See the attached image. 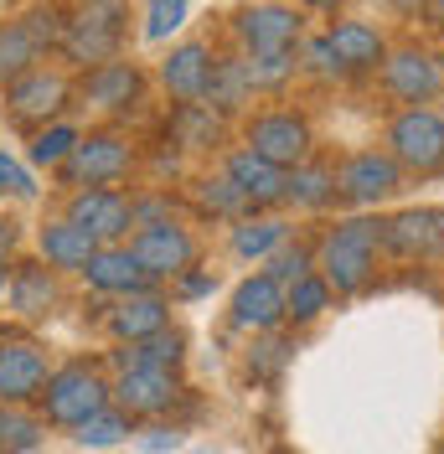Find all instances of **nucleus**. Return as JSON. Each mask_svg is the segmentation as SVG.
Returning <instances> with one entry per match:
<instances>
[{
    "instance_id": "nucleus-1",
    "label": "nucleus",
    "mask_w": 444,
    "mask_h": 454,
    "mask_svg": "<svg viewBox=\"0 0 444 454\" xmlns=\"http://www.w3.org/2000/svg\"><path fill=\"white\" fill-rule=\"evenodd\" d=\"M377 254H383L377 223L372 217H352V223H336L321 232V243H315V274L331 284L336 300H352V294H361L367 284L377 279Z\"/></svg>"
},
{
    "instance_id": "nucleus-2",
    "label": "nucleus",
    "mask_w": 444,
    "mask_h": 454,
    "mask_svg": "<svg viewBox=\"0 0 444 454\" xmlns=\"http://www.w3.org/2000/svg\"><path fill=\"white\" fill-rule=\"evenodd\" d=\"M73 104H78V88H73V73L62 62H31L27 73L0 83V109L21 135L52 124V119H67Z\"/></svg>"
},
{
    "instance_id": "nucleus-3",
    "label": "nucleus",
    "mask_w": 444,
    "mask_h": 454,
    "mask_svg": "<svg viewBox=\"0 0 444 454\" xmlns=\"http://www.w3.org/2000/svg\"><path fill=\"white\" fill-rule=\"evenodd\" d=\"M109 397H114V377H104V367L62 362V367H52L47 387L36 393V408H42V419L52 428H78L99 408H109Z\"/></svg>"
},
{
    "instance_id": "nucleus-4",
    "label": "nucleus",
    "mask_w": 444,
    "mask_h": 454,
    "mask_svg": "<svg viewBox=\"0 0 444 454\" xmlns=\"http://www.w3.org/2000/svg\"><path fill=\"white\" fill-rule=\"evenodd\" d=\"M124 0H88L78 5V16H67V27H62V42H57V57L67 62V67H93V62H109L119 57L124 47Z\"/></svg>"
},
{
    "instance_id": "nucleus-5",
    "label": "nucleus",
    "mask_w": 444,
    "mask_h": 454,
    "mask_svg": "<svg viewBox=\"0 0 444 454\" xmlns=\"http://www.w3.org/2000/svg\"><path fill=\"white\" fill-rule=\"evenodd\" d=\"M388 155L403 176H444V114L429 104H403L388 119Z\"/></svg>"
},
{
    "instance_id": "nucleus-6",
    "label": "nucleus",
    "mask_w": 444,
    "mask_h": 454,
    "mask_svg": "<svg viewBox=\"0 0 444 454\" xmlns=\"http://www.w3.org/2000/svg\"><path fill=\"white\" fill-rule=\"evenodd\" d=\"M130 170H135V145L119 129H88L83 140L73 145V155L57 166V181H62V192H73V186H119V181H130Z\"/></svg>"
},
{
    "instance_id": "nucleus-7",
    "label": "nucleus",
    "mask_w": 444,
    "mask_h": 454,
    "mask_svg": "<svg viewBox=\"0 0 444 454\" xmlns=\"http://www.w3.org/2000/svg\"><path fill=\"white\" fill-rule=\"evenodd\" d=\"M130 254L139 258V269L150 274V284H170L176 274H186L196 263V232L176 217H155V223H139L130 238Z\"/></svg>"
},
{
    "instance_id": "nucleus-8",
    "label": "nucleus",
    "mask_w": 444,
    "mask_h": 454,
    "mask_svg": "<svg viewBox=\"0 0 444 454\" xmlns=\"http://www.w3.org/2000/svg\"><path fill=\"white\" fill-rule=\"evenodd\" d=\"M233 36L243 57H284L300 52V36H305V16L284 0H264V5H243L233 16Z\"/></svg>"
},
{
    "instance_id": "nucleus-9",
    "label": "nucleus",
    "mask_w": 444,
    "mask_h": 454,
    "mask_svg": "<svg viewBox=\"0 0 444 454\" xmlns=\"http://www.w3.org/2000/svg\"><path fill=\"white\" fill-rule=\"evenodd\" d=\"M243 145L253 155L274 160L279 170H289L305 155H315V129H310V119L300 109H264L243 124Z\"/></svg>"
},
{
    "instance_id": "nucleus-10",
    "label": "nucleus",
    "mask_w": 444,
    "mask_h": 454,
    "mask_svg": "<svg viewBox=\"0 0 444 454\" xmlns=\"http://www.w3.org/2000/svg\"><path fill=\"white\" fill-rule=\"evenodd\" d=\"M62 217L88 227L99 243H124L135 232V197L119 186H73L62 197Z\"/></svg>"
},
{
    "instance_id": "nucleus-11",
    "label": "nucleus",
    "mask_w": 444,
    "mask_h": 454,
    "mask_svg": "<svg viewBox=\"0 0 444 454\" xmlns=\"http://www.w3.org/2000/svg\"><path fill=\"white\" fill-rule=\"evenodd\" d=\"M73 88H78V104L99 114H135L145 104V73L124 52L83 67V78H73Z\"/></svg>"
},
{
    "instance_id": "nucleus-12",
    "label": "nucleus",
    "mask_w": 444,
    "mask_h": 454,
    "mask_svg": "<svg viewBox=\"0 0 444 454\" xmlns=\"http://www.w3.org/2000/svg\"><path fill=\"white\" fill-rule=\"evenodd\" d=\"M377 83L398 104H434L444 93V67L429 47L408 42V47H388L383 67H377Z\"/></svg>"
},
{
    "instance_id": "nucleus-13",
    "label": "nucleus",
    "mask_w": 444,
    "mask_h": 454,
    "mask_svg": "<svg viewBox=\"0 0 444 454\" xmlns=\"http://www.w3.org/2000/svg\"><path fill=\"white\" fill-rule=\"evenodd\" d=\"M403 186H408V176H403V166L392 160L388 150H357V155H346L336 166V192H341V201H352V207L392 201Z\"/></svg>"
},
{
    "instance_id": "nucleus-14",
    "label": "nucleus",
    "mask_w": 444,
    "mask_h": 454,
    "mask_svg": "<svg viewBox=\"0 0 444 454\" xmlns=\"http://www.w3.org/2000/svg\"><path fill=\"white\" fill-rule=\"evenodd\" d=\"M181 397V377L170 367H119L114 372V408H124L130 419H161Z\"/></svg>"
},
{
    "instance_id": "nucleus-15",
    "label": "nucleus",
    "mask_w": 444,
    "mask_h": 454,
    "mask_svg": "<svg viewBox=\"0 0 444 454\" xmlns=\"http://www.w3.org/2000/svg\"><path fill=\"white\" fill-rule=\"evenodd\" d=\"M52 377V356L36 340L5 336L0 340V403H36Z\"/></svg>"
},
{
    "instance_id": "nucleus-16",
    "label": "nucleus",
    "mask_w": 444,
    "mask_h": 454,
    "mask_svg": "<svg viewBox=\"0 0 444 454\" xmlns=\"http://www.w3.org/2000/svg\"><path fill=\"white\" fill-rule=\"evenodd\" d=\"M377 243L398 258H429L444 248V212L440 207H408L377 223Z\"/></svg>"
},
{
    "instance_id": "nucleus-17",
    "label": "nucleus",
    "mask_w": 444,
    "mask_h": 454,
    "mask_svg": "<svg viewBox=\"0 0 444 454\" xmlns=\"http://www.w3.org/2000/svg\"><path fill=\"white\" fill-rule=\"evenodd\" d=\"M212 42H202V36H186V42H176L161 62V88L170 93V104H202V93H207V78H212Z\"/></svg>"
},
{
    "instance_id": "nucleus-18",
    "label": "nucleus",
    "mask_w": 444,
    "mask_h": 454,
    "mask_svg": "<svg viewBox=\"0 0 444 454\" xmlns=\"http://www.w3.org/2000/svg\"><path fill=\"white\" fill-rule=\"evenodd\" d=\"M233 331H249V336H264V331H279L284 325V284L274 274H249V279L233 289Z\"/></svg>"
},
{
    "instance_id": "nucleus-19",
    "label": "nucleus",
    "mask_w": 444,
    "mask_h": 454,
    "mask_svg": "<svg viewBox=\"0 0 444 454\" xmlns=\"http://www.w3.org/2000/svg\"><path fill=\"white\" fill-rule=\"evenodd\" d=\"M326 47L336 52L341 78H367V73L383 67L388 36L372 27V21H331V27H326Z\"/></svg>"
},
{
    "instance_id": "nucleus-20",
    "label": "nucleus",
    "mask_w": 444,
    "mask_h": 454,
    "mask_svg": "<svg viewBox=\"0 0 444 454\" xmlns=\"http://www.w3.org/2000/svg\"><path fill=\"white\" fill-rule=\"evenodd\" d=\"M83 279L93 294L104 300H119V294H135V289H150V274L139 269V258L130 254V243H99L93 258L83 263Z\"/></svg>"
},
{
    "instance_id": "nucleus-21",
    "label": "nucleus",
    "mask_w": 444,
    "mask_h": 454,
    "mask_svg": "<svg viewBox=\"0 0 444 454\" xmlns=\"http://www.w3.org/2000/svg\"><path fill=\"white\" fill-rule=\"evenodd\" d=\"M170 325V300L161 294V284L135 289V294H119L109 305V336L114 340H145L155 331Z\"/></svg>"
},
{
    "instance_id": "nucleus-22",
    "label": "nucleus",
    "mask_w": 444,
    "mask_h": 454,
    "mask_svg": "<svg viewBox=\"0 0 444 454\" xmlns=\"http://www.w3.org/2000/svg\"><path fill=\"white\" fill-rule=\"evenodd\" d=\"M93 248H99V238L88 227H78L73 217H62V212L36 227V254L57 274H83V263L93 258Z\"/></svg>"
},
{
    "instance_id": "nucleus-23",
    "label": "nucleus",
    "mask_w": 444,
    "mask_h": 454,
    "mask_svg": "<svg viewBox=\"0 0 444 454\" xmlns=\"http://www.w3.org/2000/svg\"><path fill=\"white\" fill-rule=\"evenodd\" d=\"M222 170H227V181L249 197L253 212H269V207H279V201H284V170H279L274 160H264V155H253L249 145L227 150Z\"/></svg>"
},
{
    "instance_id": "nucleus-24",
    "label": "nucleus",
    "mask_w": 444,
    "mask_h": 454,
    "mask_svg": "<svg viewBox=\"0 0 444 454\" xmlns=\"http://www.w3.org/2000/svg\"><path fill=\"white\" fill-rule=\"evenodd\" d=\"M5 294H11V310L21 320H42L57 305V269H47V263H11Z\"/></svg>"
},
{
    "instance_id": "nucleus-25",
    "label": "nucleus",
    "mask_w": 444,
    "mask_h": 454,
    "mask_svg": "<svg viewBox=\"0 0 444 454\" xmlns=\"http://www.w3.org/2000/svg\"><path fill=\"white\" fill-rule=\"evenodd\" d=\"M336 197H341V192H336V166H326V160L305 155L300 166L284 170V201H289V207H300V212H326Z\"/></svg>"
},
{
    "instance_id": "nucleus-26",
    "label": "nucleus",
    "mask_w": 444,
    "mask_h": 454,
    "mask_svg": "<svg viewBox=\"0 0 444 454\" xmlns=\"http://www.w3.org/2000/svg\"><path fill=\"white\" fill-rule=\"evenodd\" d=\"M207 109H218L222 119L238 114L243 104H253V83H249V62L243 57H218L212 62V78H207V93H202Z\"/></svg>"
},
{
    "instance_id": "nucleus-27",
    "label": "nucleus",
    "mask_w": 444,
    "mask_h": 454,
    "mask_svg": "<svg viewBox=\"0 0 444 454\" xmlns=\"http://www.w3.org/2000/svg\"><path fill=\"white\" fill-rule=\"evenodd\" d=\"M114 362H119V367H170V372H181V362H186V336H181L176 325H166V331H155V336H145V340H119Z\"/></svg>"
},
{
    "instance_id": "nucleus-28",
    "label": "nucleus",
    "mask_w": 444,
    "mask_h": 454,
    "mask_svg": "<svg viewBox=\"0 0 444 454\" xmlns=\"http://www.w3.org/2000/svg\"><path fill=\"white\" fill-rule=\"evenodd\" d=\"M284 238H289V223L284 217H274V212H243L233 223V254L249 258V263H264Z\"/></svg>"
},
{
    "instance_id": "nucleus-29",
    "label": "nucleus",
    "mask_w": 444,
    "mask_h": 454,
    "mask_svg": "<svg viewBox=\"0 0 444 454\" xmlns=\"http://www.w3.org/2000/svg\"><path fill=\"white\" fill-rule=\"evenodd\" d=\"M331 305H336L331 284L321 279L315 269H310V274H300V279L284 284V325H315V320L331 310Z\"/></svg>"
},
{
    "instance_id": "nucleus-30",
    "label": "nucleus",
    "mask_w": 444,
    "mask_h": 454,
    "mask_svg": "<svg viewBox=\"0 0 444 454\" xmlns=\"http://www.w3.org/2000/svg\"><path fill=\"white\" fill-rule=\"evenodd\" d=\"M83 140V129L73 124V119H52V124H42V129H31L27 135V160L36 170H57L67 155H73V145Z\"/></svg>"
},
{
    "instance_id": "nucleus-31",
    "label": "nucleus",
    "mask_w": 444,
    "mask_h": 454,
    "mask_svg": "<svg viewBox=\"0 0 444 454\" xmlns=\"http://www.w3.org/2000/svg\"><path fill=\"white\" fill-rule=\"evenodd\" d=\"M47 434V419L27 403H0V454H31Z\"/></svg>"
},
{
    "instance_id": "nucleus-32",
    "label": "nucleus",
    "mask_w": 444,
    "mask_h": 454,
    "mask_svg": "<svg viewBox=\"0 0 444 454\" xmlns=\"http://www.w3.org/2000/svg\"><path fill=\"white\" fill-rule=\"evenodd\" d=\"M42 47H36V36L27 31V21L16 16V21H0V83H11L16 73H27L31 62H42Z\"/></svg>"
},
{
    "instance_id": "nucleus-33",
    "label": "nucleus",
    "mask_w": 444,
    "mask_h": 454,
    "mask_svg": "<svg viewBox=\"0 0 444 454\" xmlns=\"http://www.w3.org/2000/svg\"><path fill=\"white\" fill-rule=\"evenodd\" d=\"M130 434H135V419H130L124 408H114V403L109 408H99L93 419H83V424L73 428V439H78L83 450H114V444H124Z\"/></svg>"
},
{
    "instance_id": "nucleus-34",
    "label": "nucleus",
    "mask_w": 444,
    "mask_h": 454,
    "mask_svg": "<svg viewBox=\"0 0 444 454\" xmlns=\"http://www.w3.org/2000/svg\"><path fill=\"white\" fill-rule=\"evenodd\" d=\"M176 140L181 150H212L222 140V114L207 104H176Z\"/></svg>"
},
{
    "instance_id": "nucleus-35",
    "label": "nucleus",
    "mask_w": 444,
    "mask_h": 454,
    "mask_svg": "<svg viewBox=\"0 0 444 454\" xmlns=\"http://www.w3.org/2000/svg\"><path fill=\"white\" fill-rule=\"evenodd\" d=\"M196 207H202V212H212V217H227V223H238L243 212H253L249 197L227 181V170H218V176H202V181H196Z\"/></svg>"
},
{
    "instance_id": "nucleus-36",
    "label": "nucleus",
    "mask_w": 444,
    "mask_h": 454,
    "mask_svg": "<svg viewBox=\"0 0 444 454\" xmlns=\"http://www.w3.org/2000/svg\"><path fill=\"white\" fill-rule=\"evenodd\" d=\"M139 21H145L139 27L145 42H170L176 31H186V21H192V0H145Z\"/></svg>"
},
{
    "instance_id": "nucleus-37",
    "label": "nucleus",
    "mask_w": 444,
    "mask_h": 454,
    "mask_svg": "<svg viewBox=\"0 0 444 454\" xmlns=\"http://www.w3.org/2000/svg\"><path fill=\"white\" fill-rule=\"evenodd\" d=\"M21 21H27V31L36 36V47H42V52H57V42H62V27H67V11H62L57 0H42V5H31Z\"/></svg>"
},
{
    "instance_id": "nucleus-38",
    "label": "nucleus",
    "mask_w": 444,
    "mask_h": 454,
    "mask_svg": "<svg viewBox=\"0 0 444 454\" xmlns=\"http://www.w3.org/2000/svg\"><path fill=\"white\" fill-rule=\"evenodd\" d=\"M315 269V248H305V243H279L274 254L264 258V274H274L279 284H289V279H300V274H310Z\"/></svg>"
},
{
    "instance_id": "nucleus-39",
    "label": "nucleus",
    "mask_w": 444,
    "mask_h": 454,
    "mask_svg": "<svg viewBox=\"0 0 444 454\" xmlns=\"http://www.w3.org/2000/svg\"><path fill=\"white\" fill-rule=\"evenodd\" d=\"M284 362H289V340H279V331H264V340H258V351L249 356V372L258 377V382H274Z\"/></svg>"
},
{
    "instance_id": "nucleus-40",
    "label": "nucleus",
    "mask_w": 444,
    "mask_h": 454,
    "mask_svg": "<svg viewBox=\"0 0 444 454\" xmlns=\"http://www.w3.org/2000/svg\"><path fill=\"white\" fill-rule=\"evenodd\" d=\"M300 73H315V78H341V67H336V52L326 47V31L321 36H300Z\"/></svg>"
},
{
    "instance_id": "nucleus-41",
    "label": "nucleus",
    "mask_w": 444,
    "mask_h": 454,
    "mask_svg": "<svg viewBox=\"0 0 444 454\" xmlns=\"http://www.w3.org/2000/svg\"><path fill=\"white\" fill-rule=\"evenodd\" d=\"M0 197H16V201H31L36 197V181H31V170L21 160H11L5 150H0Z\"/></svg>"
},
{
    "instance_id": "nucleus-42",
    "label": "nucleus",
    "mask_w": 444,
    "mask_h": 454,
    "mask_svg": "<svg viewBox=\"0 0 444 454\" xmlns=\"http://www.w3.org/2000/svg\"><path fill=\"white\" fill-rule=\"evenodd\" d=\"M176 300H207V294H212V289H218V274H212V269H186V274H176Z\"/></svg>"
},
{
    "instance_id": "nucleus-43",
    "label": "nucleus",
    "mask_w": 444,
    "mask_h": 454,
    "mask_svg": "<svg viewBox=\"0 0 444 454\" xmlns=\"http://www.w3.org/2000/svg\"><path fill=\"white\" fill-rule=\"evenodd\" d=\"M176 444H181V434L166 428V424H155L150 434H145V450H176Z\"/></svg>"
},
{
    "instance_id": "nucleus-44",
    "label": "nucleus",
    "mask_w": 444,
    "mask_h": 454,
    "mask_svg": "<svg viewBox=\"0 0 444 454\" xmlns=\"http://www.w3.org/2000/svg\"><path fill=\"white\" fill-rule=\"evenodd\" d=\"M16 238H21V232H16V223H0V274H5V263L16 258Z\"/></svg>"
},
{
    "instance_id": "nucleus-45",
    "label": "nucleus",
    "mask_w": 444,
    "mask_h": 454,
    "mask_svg": "<svg viewBox=\"0 0 444 454\" xmlns=\"http://www.w3.org/2000/svg\"><path fill=\"white\" fill-rule=\"evenodd\" d=\"M424 21L434 31H444V0H424Z\"/></svg>"
},
{
    "instance_id": "nucleus-46",
    "label": "nucleus",
    "mask_w": 444,
    "mask_h": 454,
    "mask_svg": "<svg viewBox=\"0 0 444 454\" xmlns=\"http://www.w3.org/2000/svg\"><path fill=\"white\" fill-rule=\"evenodd\" d=\"M295 5H305V11H321V16H336L346 0H295Z\"/></svg>"
},
{
    "instance_id": "nucleus-47",
    "label": "nucleus",
    "mask_w": 444,
    "mask_h": 454,
    "mask_svg": "<svg viewBox=\"0 0 444 454\" xmlns=\"http://www.w3.org/2000/svg\"><path fill=\"white\" fill-rule=\"evenodd\" d=\"M0 294H5V274H0Z\"/></svg>"
},
{
    "instance_id": "nucleus-48",
    "label": "nucleus",
    "mask_w": 444,
    "mask_h": 454,
    "mask_svg": "<svg viewBox=\"0 0 444 454\" xmlns=\"http://www.w3.org/2000/svg\"><path fill=\"white\" fill-rule=\"evenodd\" d=\"M78 5H88V0H78Z\"/></svg>"
},
{
    "instance_id": "nucleus-49",
    "label": "nucleus",
    "mask_w": 444,
    "mask_h": 454,
    "mask_svg": "<svg viewBox=\"0 0 444 454\" xmlns=\"http://www.w3.org/2000/svg\"><path fill=\"white\" fill-rule=\"evenodd\" d=\"M440 67H444V57H440Z\"/></svg>"
},
{
    "instance_id": "nucleus-50",
    "label": "nucleus",
    "mask_w": 444,
    "mask_h": 454,
    "mask_svg": "<svg viewBox=\"0 0 444 454\" xmlns=\"http://www.w3.org/2000/svg\"><path fill=\"white\" fill-rule=\"evenodd\" d=\"M440 254H444V248H440Z\"/></svg>"
}]
</instances>
